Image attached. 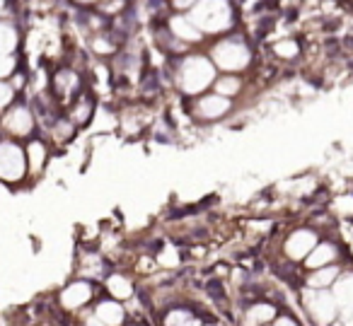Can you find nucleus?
I'll use <instances>...</instances> for the list:
<instances>
[{"instance_id":"f257e3e1","label":"nucleus","mask_w":353,"mask_h":326,"mask_svg":"<svg viewBox=\"0 0 353 326\" xmlns=\"http://www.w3.org/2000/svg\"><path fill=\"white\" fill-rule=\"evenodd\" d=\"M174 83L187 97H201L203 90L216 83V65L206 56H187L176 61Z\"/></svg>"},{"instance_id":"f03ea898","label":"nucleus","mask_w":353,"mask_h":326,"mask_svg":"<svg viewBox=\"0 0 353 326\" xmlns=\"http://www.w3.org/2000/svg\"><path fill=\"white\" fill-rule=\"evenodd\" d=\"M189 20L199 27V32H221L230 27V6L225 0H199Z\"/></svg>"},{"instance_id":"7ed1b4c3","label":"nucleus","mask_w":353,"mask_h":326,"mask_svg":"<svg viewBox=\"0 0 353 326\" xmlns=\"http://www.w3.org/2000/svg\"><path fill=\"white\" fill-rule=\"evenodd\" d=\"M27 172H30V167H27L25 147L15 138H3L0 141V181L17 184L25 179Z\"/></svg>"},{"instance_id":"20e7f679","label":"nucleus","mask_w":353,"mask_h":326,"mask_svg":"<svg viewBox=\"0 0 353 326\" xmlns=\"http://www.w3.org/2000/svg\"><path fill=\"white\" fill-rule=\"evenodd\" d=\"M303 300L305 309L317 326H332L341 316V307L334 300L332 290H310V287H305Z\"/></svg>"},{"instance_id":"39448f33","label":"nucleus","mask_w":353,"mask_h":326,"mask_svg":"<svg viewBox=\"0 0 353 326\" xmlns=\"http://www.w3.org/2000/svg\"><path fill=\"white\" fill-rule=\"evenodd\" d=\"M213 56V65L223 70H230V73H237V70H245L252 61V54L240 39H223L213 46L211 51Z\"/></svg>"},{"instance_id":"423d86ee","label":"nucleus","mask_w":353,"mask_h":326,"mask_svg":"<svg viewBox=\"0 0 353 326\" xmlns=\"http://www.w3.org/2000/svg\"><path fill=\"white\" fill-rule=\"evenodd\" d=\"M94 302V285L88 278H75L59 292V305L63 312H80Z\"/></svg>"},{"instance_id":"0eeeda50","label":"nucleus","mask_w":353,"mask_h":326,"mask_svg":"<svg viewBox=\"0 0 353 326\" xmlns=\"http://www.w3.org/2000/svg\"><path fill=\"white\" fill-rule=\"evenodd\" d=\"M317 242H319L317 230H314V227H298V230H293L288 237H285L283 256L288 258V261H293V263L305 261V258H307V254L317 247Z\"/></svg>"},{"instance_id":"6e6552de","label":"nucleus","mask_w":353,"mask_h":326,"mask_svg":"<svg viewBox=\"0 0 353 326\" xmlns=\"http://www.w3.org/2000/svg\"><path fill=\"white\" fill-rule=\"evenodd\" d=\"M3 128L8 131V136L17 138H27L34 133L37 128V119H34V112H32L27 104H12L8 109V114L3 116Z\"/></svg>"},{"instance_id":"1a4fd4ad","label":"nucleus","mask_w":353,"mask_h":326,"mask_svg":"<svg viewBox=\"0 0 353 326\" xmlns=\"http://www.w3.org/2000/svg\"><path fill=\"white\" fill-rule=\"evenodd\" d=\"M232 102L228 97H221V94H201V97H196V102H194L192 112L196 119H201V121H216V119H223L228 112H230Z\"/></svg>"},{"instance_id":"9d476101","label":"nucleus","mask_w":353,"mask_h":326,"mask_svg":"<svg viewBox=\"0 0 353 326\" xmlns=\"http://www.w3.org/2000/svg\"><path fill=\"white\" fill-rule=\"evenodd\" d=\"M92 316L102 326H126L128 312H126V307H123V302L107 297V300H97V302H94Z\"/></svg>"},{"instance_id":"9b49d317","label":"nucleus","mask_w":353,"mask_h":326,"mask_svg":"<svg viewBox=\"0 0 353 326\" xmlns=\"http://www.w3.org/2000/svg\"><path fill=\"white\" fill-rule=\"evenodd\" d=\"M339 258H341V249H339V244L322 242V239H319L317 247H314L312 252L307 254V258L303 261V266H305V271H317V268L339 263Z\"/></svg>"},{"instance_id":"f8f14e48","label":"nucleus","mask_w":353,"mask_h":326,"mask_svg":"<svg viewBox=\"0 0 353 326\" xmlns=\"http://www.w3.org/2000/svg\"><path fill=\"white\" fill-rule=\"evenodd\" d=\"M341 273H343L341 263H332V266L317 268V271H307L305 287H310V290H332V285L339 281Z\"/></svg>"},{"instance_id":"ddd939ff","label":"nucleus","mask_w":353,"mask_h":326,"mask_svg":"<svg viewBox=\"0 0 353 326\" xmlns=\"http://www.w3.org/2000/svg\"><path fill=\"white\" fill-rule=\"evenodd\" d=\"M104 290H107V295L112 297V300H119V302L133 300V295H136V287H133L131 278L123 276V273H112V276H107Z\"/></svg>"},{"instance_id":"4468645a","label":"nucleus","mask_w":353,"mask_h":326,"mask_svg":"<svg viewBox=\"0 0 353 326\" xmlns=\"http://www.w3.org/2000/svg\"><path fill=\"white\" fill-rule=\"evenodd\" d=\"M54 92L61 102L70 99L73 94L80 92V75L75 70H59L54 75Z\"/></svg>"},{"instance_id":"2eb2a0df","label":"nucleus","mask_w":353,"mask_h":326,"mask_svg":"<svg viewBox=\"0 0 353 326\" xmlns=\"http://www.w3.org/2000/svg\"><path fill=\"white\" fill-rule=\"evenodd\" d=\"M279 316V307L271 302H254L247 307L245 312V324L247 326H266Z\"/></svg>"},{"instance_id":"dca6fc26","label":"nucleus","mask_w":353,"mask_h":326,"mask_svg":"<svg viewBox=\"0 0 353 326\" xmlns=\"http://www.w3.org/2000/svg\"><path fill=\"white\" fill-rule=\"evenodd\" d=\"M332 295L339 302L341 312L353 309V273H341L339 281L332 285Z\"/></svg>"},{"instance_id":"f3484780","label":"nucleus","mask_w":353,"mask_h":326,"mask_svg":"<svg viewBox=\"0 0 353 326\" xmlns=\"http://www.w3.org/2000/svg\"><path fill=\"white\" fill-rule=\"evenodd\" d=\"M170 34L174 39H182V41H201L203 34L199 32V27L194 25L189 17H172L170 20Z\"/></svg>"},{"instance_id":"a211bd4d","label":"nucleus","mask_w":353,"mask_h":326,"mask_svg":"<svg viewBox=\"0 0 353 326\" xmlns=\"http://www.w3.org/2000/svg\"><path fill=\"white\" fill-rule=\"evenodd\" d=\"M25 155H27V167H30V172L32 174H39V172L44 170L46 160H49V147L41 141H32L30 145L25 147Z\"/></svg>"},{"instance_id":"6ab92c4d","label":"nucleus","mask_w":353,"mask_h":326,"mask_svg":"<svg viewBox=\"0 0 353 326\" xmlns=\"http://www.w3.org/2000/svg\"><path fill=\"white\" fill-rule=\"evenodd\" d=\"M92 112H94V102L88 97V94H80L78 99H75L73 109H70V121L75 123V126H85V123L92 119Z\"/></svg>"},{"instance_id":"aec40b11","label":"nucleus","mask_w":353,"mask_h":326,"mask_svg":"<svg viewBox=\"0 0 353 326\" xmlns=\"http://www.w3.org/2000/svg\"><path fill=\"white\" fill-rule=\"evenodd\" d=\"M240 90H242V80L237 78V75H221V78H216V83H213V92L228 99L240 94Z\"/></svg>"},{"instance_id":"412c9836","label":"nucleus","mask_w":353,"mask_h":326,"mask_svg":"<svg viewBox=\"0 0 353 326\" xmlns=\"http://www.w3.org/2000/svg\"><path fill=\"white\" fill-rule=\"evenodd\" d=\"M17 46V32L10 25H0V56H10Z\"/></svg>"},{"instance_id":"4be33fe9","label":"nucleus","mask_w":353,"mask_h":326,"mask_svg":"<svg viewBox=\"0 0 353 326\" xmlns=\"http://www.w3.org/2000/svg\"><path fill=\"white\" fill-rule=\"evenodd\" d=\"M75 133V123L70 121V119H56V126H54V138L61 143L70 141Z\"/></svg>"},{"instance_id":"5701e85b","label":"nucleus","mask_w":353,"mask_h":326,"mask_svg":"<svg viewBox=\"0 0 353 326\" xmlns=\"http://www.w3.org/2000/svg\"><path fill=\"white\" fill-rule=\"evenodd\" d=\"M189 319H194V314L189 309H182V307H172L165 316V326H182L187 324Z\"/></svg>"},{"instance_id":"b1692460","label":"nucleus","mask_w":353,"mask_h":326,"mask_svg":"<svg viewBox=\"0 0 353 326\" xmlns=\"http://www.w3.org/2000/svg\"><path fill=\"white\" fill-rule=\"evenodd\" d=\"M274 54L279 56V59H295V56L300 54V46H298V41H293V39H283L274 46Z\"/></svg>"},{"instance_id":"393cba45","label":"nucleus","mask_w":353,"mask_h":326,"mask_svg":"<svg viewBox=\"0 0 353 326\" xmlns=\"http://www.w3.org/2000/svg\"><path fill=\"white\" fill-rule=\"evenodd\" d=\"M12 102H15V88L6 80H0V112L3 109H10Z\"/></svg>"},{"instance_id":"a878e982","label":"nucleus","mask_w":353,"mask_h":326,"mask_svg":"<svg viewBox=\"0 0 353 326\" xmlns=\"http://www.w3.org/2000/svg\"><path fill=\"white\" fill-rule=\"evenodd\" d=\"M157 266H162V268H172V266H176V261H179V254H176V249H172V247H167L162 254H157Z\"/></svg>"},{"instance_id":"bb28decb","label":"nucleus","mask_w":353,"mask_h":326,"mask_svg":"<svg viewBox=\"0 0 353 326\" xmlns=\"http://www.w3.org/2000/svg\"><path fill=\"white\" fill-rule=\"evenodd\" d=\"M15 68H17L15 56H0V80H6V78H10V75H15Z\"/></svg>"},{"instance_id":"cd10ccee","label":"nucleus","mask_w":353,"mask_h":326,"mask_svg":"<svg viewBox=\"0 0 353 326\" xmlns=\"http://www.w3.org/2000/svg\"><path fill=\"white\" fill-rule=\"evenodd\" d=\"M271 326H300V324H298V319H295V316H290V314H279L274 321H271Z\"/></svg>"},{"instance_id":"c85d7f7f","label":"nucleus","mask_w":353,"mask_h":326,"mask_svg":"<svg viewBox=\"0 0 353 326\" xmlns=\"http://www.w3.org/2000/svg\"><path fill=\"white\" fill-rule=\"evenodd\" d=\"M80 326H102V324H99V321L94 319V316H90V319H88V321H83Z\"/></svg>"},{"instance_id":"c756f323","label":"nucleus","mask_w":353,"mask_h":326,"mask_svg":"<svg viewBox=\"0 0 353 326\" xmlns=\"http://www.w3.org/2000/svg\"><path fill=\"white\" fill-rule=\"evenodd\" d=\"M182 326H201V324H199V321H196V316H194V319H189L187 324H182Z\"/></svg>"},{"instance_id":"7c9ffc66","label":"nucleus","mask_w":353,"mask_h":326,"mask_svg":"<svg viewBox=\"0 0 353 326\" xmlns=\"http://www.w3.org/2000/svg\"><path fill=\"white\" fill-rule=\"evenodd\" d=\"M172 3H174V6H189L192 0H172Z\"/></svg>"},{"instance_id":"2f4dec72","label":"nucleus","mask_w":353,"mask_h":326,"mask_svg":"<svg viewBox=\"0 0 353 326\" xmlns=\"http://www.w3.org/2000/svg\"><path fill=\"white\" fill-rule=\"evenodd\" d=\"M3 6H6V0H0V12H3Z\"/></svg>"},{"instance_id":"473e14b6","label":"nucleus","mask_w":353,"mask_h":326,"mask_svg":"<svg viewBox=\"0 0 353 326\" xmlns=\"http://www.w3.org/2000/svg\"><path fill=\"white\" fill-rule=\"evenodd\" d=\"M78 3H94V0H78Z\"/></svg>"},{"instance_id":"72a5a7b5","label":"nucleus","mask_w":353,"mask_h":326,"mask_svg":"<svg viewBox=\"0 0 353 326\" xmlns=\"http://www.w3.org/2000/svg\"><path fill=\"white\" fill-rule=\"evenodd\" d=\"M201 326H216V324H201Z\"/></svg>"},{"instance_id":"f704fd0d","label":"nucleus","mask_w":353,"mask_h":326,"mask_svg":"<svg viewBox=\"0 0 353 326\" xmlns=\"http://www.w3.org/2000/svg\"><path fill=\"white\" fill-rule=\"evenodd\" d=\"M128 326H138V324H128Z\"/></svg>"},{"instance_id":"c9c22d12","label":"nucleus","mask_w":353,"mask_h":326,"mask_svg":"<svg viewBox=\"0 0 353 326\" xmlns=\"http://www.w3.org/2000/svg\"><path fill=\"white\" fill-rule=\"evenodd\" d=\"M266 326H271V324H266Z\"/></svg>"}]
</instances>
